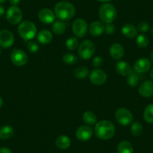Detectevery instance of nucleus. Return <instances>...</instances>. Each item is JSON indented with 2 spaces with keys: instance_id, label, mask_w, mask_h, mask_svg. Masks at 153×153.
I'll list each match as a JSON object with an SVG mask.
<instances>
[{
  "instance_id": "36",
  "label": "nucleus",
  "mask_w": 153,
  "mask_h": 153,
  "mask_svg": "<svg viewBox=\"0 0 153 153\" xmlns=\"http://www.w3.org/2000/svg\"><path fill=\"white\" fill-rule=\"evenodd\" d=\"M104 31L106 32V33L108 34V35H111V34L114 33L115 31H116V27H115L114 24L113 23H106V25L104 26Z\"/></svg>"
},
{
  "instance_id": "3",
  "label": "nucleus",
  "mask_w": 153,
  "mask_h": 153,
  "mask_svg": "<svg viewBox=\"0 0 153 153\" xmlns=\"http://www.w3.org/2000/svg\"><path fill=\"white\" fill-rule=\"evenodd\" d=\"M98 16L102 23H111L117 17V9L112 4L105 3L100 7Z\"/></svg>"
},
{
  "instance_id": "10",
  "label": "nucleus",
  "mask_w": 153,
  "mask_h": 153,
  "mask_svg": "<svg viewBox=\"0 0 153 153\" xmlns=\"http://www.w3.org/2000/svg\"><path fill=\"white\" fill-rule=\"evenodd\" d=\"M107 79V74L101 69H95L92 71L89 75V80L91 83L96 86H101L104 84Z\"/></svg>"
},
{
  "instance_id": "2",
  "label": "nucleus",
  "mask_w": 153,
  "mask_h": 153,
  "mask_svg": "<svg viewBox=\"0 0 153 153\" xmlns=\"http://www.w3.org/2000/svg\"><path fill=\"white\" fill-rule=\"evenodd\" d=\"M54 11L56 17H58L62 21H65L71 19L75 15L76 10L71 2L62 1L56 5Z\"/></svg>"
},
{
  "instance_id": "21",
  "label": "nucleus",
  "mask_w": 153,
  "mask_h": 153,
  "mask_svg": "<svg viewBox=\"0 0 153 153\" xmlns=\"http://www.w3.org/2000/svg\"><path fill=\"white\" fill-rule=\"evenodd\" d=\"M71 140L67 135H60L56 140V145L60 149H66L71 146Z\"/></svg>"
},
{
  "instance_id": "43",
  "label": "nucleus",
  "mask_w": 153,
  "mask_h": 153,
  "mask_svg": "<svg viewBox=\"0 0 153 153\" xmlns=\"http://www.w3.org/2000/svg\"><path fill=\"white\" fill-rule=\"evenodd\" d=\"M2 104H3V101H2V98H1V97H0V108L2 107Z\"/></svg>"
},
{
  "instance_id": "44",
  "label": "nucleus",
  "mask_w": 153,
  "mask_h": 153,
  "mask_svg": "<svg viewBox=\"0 0 153 153\" xmlns=\"http://www.w3.org/2000/svg\"><path fill=\"white\" fill-rule=\"evenodd\" d=\"M6 0H0V4H2V3H4V2H5Z\"/></svg>"
},
{
  "instance_id": "6",
  "label": "nucleus",
  "mask_w": 153,
  "mask_h": 153,
  "mask_svg": "<svg viewBox=\"0 0 153 153\" xmlns=\"http://www.w3.org/2000/svg\"><path fill=\"white\" fill-rule=\"evenodd\" d=\"M115 118L119 124L123 126H127L133 121V115L129 110L121 107L117 109L115 113Z\"/></svg>"
},
{
  "instance_id": "19",
  "label": "nucleus",
  "mask_w": 153,
  "mask_h": 153,
  "mask_svg": "<svg viewBox=\"0 0 153 153\" xmlns=\"http://www.w3.org/2000/svg\"><path fill=\"white\" fill-rule=\"evenodd\" d=\"M37 40L42 45H48L53 40V35L51 32L48 29H43L38 32L37 35Z\"/></svg>"
},
{
  "instance_id": "26",
  "label": "nucleus",
  "mask_w": 153,
  "mask_h": 153,
  "mask_svg": "<svg viewBox=\"0 0 153 153\" xmlns=\"http://www.w3.org/2000/svg\"><path fill=\"white\" fill-rule=\"evenodd\" d=\"M75 77L78 79H85L89 74V69L85 66H79L74 70Z\"/></svg>"
},
{
  "instance_id": "28",
  "label": "nucleus",
  "mask_w": 153,
  "mask_h": 153,
  "mask_svg": "<svg viewBox=\"0 0 153 153\" xmlns=\"http://www.w3.org/2000/svg\"><path fill=\"white\" fill-rule=\"evenodd\" d=\"M140 80V78L139 74L131 73L130 75L128 76L127 83L131 87H135V86H137L138 85Z\"/></svg>"
},
{
  "instance_id": "34",
  "label": "nucleus",
  "mask_w": 153,
  "mask_h": 153,
  "mask_svg": "<svg viewBox=\"0 0 153 153\" xmlns=\"http://www.w3.org/2000/svg\"><path fill=\"white\" fill-rule=\"evenodd\" d=\"M149 29V24L146 21H142L138 24L137 30L141 32H146Z\"/></svg>"
},
{
  "instance_id": "5",
  "label": "nucleus",
  "mask_w": 153,
  "mask_h": 153,
  "mask_svg": "<svg viewBox=\"0 0 153 153\" xmlns=\"http://www.w3.org/2000/svg\"><path fill=\"white\" fill-rule=\"evenodd\" d=\"M95 47L93 42L89 40H85L78 47V55L82 59H89L94 55Z\"/></svg>"
},
{
  "instance_id": "18",
  "label": "nucleus",
  "mask_w": 153,
  "mask_h": 153,
  "mask_svg": "<svg viewBox=\"0 0 153 153\" xmlns=\"http://www.w3.org/2000/svg\"><path fill=\"white\" fill-rule=\"evenodd\" d=\"M104 32V25L101 21H94L89 26V32L92 36H100Z\"/></svg>"
},
{
  "instance_id": "17",
  "label": "nucleus",
  "mask_w": 153,
  "mask_h": 153,
  "mask_svg": "<svg viewBox=\"0 0 153 153\" xmlns=\"http://www.w3.org/2000/svg\"><path fill=\"white\" fill-rule=\"evenodd\" d=\"M117 73L122 76H128L132 73V69L129 63L125 61H120L116 65Z\"/></svg>"
},
{
  "instance_id": "39",
  "label": "nucleus",
  "mask_w": 153,
  "mask_h": 153,
  "mask_svg": "<svg viewBox=\"0 0 153 153\" xmlns=\"http://www.w3.org/2000/svg\"><path fill=\"white\" fill-rule=\"evenodd\" d=\"M5 14V8L2 5H0V17H2Z\"/></svg>"
},
{
  "instance_id": "8",
  "label": "nucleus",
  "mask_w": 153,
  "mask_h": 153,
  "mask_svg": "<svg viewBox=\"0 0 153 153\" xmlns=\"http://www.w3.org/2000/svg\"><path fill=\"white\" fill-rule=\"evenodd\" d=\"M72 31L74 35L77 38H83L86 35L88 31V25L83 19H76L72 25Z\"/></svg>"
},
{
  "instance_id": "11",
  "label": "nucleus",
  "mask_w": 153,
  "mask_h": 153,
  "mask_svg": "<svg viewBox=\"0 0 153 153\" xmlns=\"http://www.w3.org/2000/svg\"><path fill=\"white\" fill-rule=\"evenodd\" d=\"M14 37L12 32L7 29L0 32V46L3 48H9L14 45Z\"/></svg>"
},
{
  "instance_id": "15",
  "label": "nucleus",
  "mask_w": 153,
  "mask_h": 153,
  "mask_svg": "<svg viewBox=\"0 0 153 153\" xmlns=\"http://www.w3.org/2000/svg\"><path fill=\"white\" fill-rule=\"evenodd\" d=\"M139 93L141 96L149 98L153 95V81L146 80L141 83L139 88Z\"/></svg>"
},
{
  "instance_id": "37",
  "label": "nucleus",
  "mask_w": 153,
  "mask_h": 153,
  "mask_svg": "<svg viewBox=\"0 0 153 153\" xmlns=\"http://www.w3.org/2000/svg\"><path fill=\"white\" fill-rule=\"evenodd\" d=\"M0 153H12V152L6 147H2L0 148Z\"/></svg>"
},
{
  "instance_id": "33",
  "label": "nucleus",
  "mask_w": 153,
  "mask_h": 153,
  "mask_svg": "<svg viewBox=\"0 0 153 153\" xmlns=\"http://www.w3.org/2000/svg\"><path fill=\"white\" fill-rule=\"evenodd\" d=\"M27 49L28 51L30 53H35L38 52V50H39V46H38V45L35 42L31 41V42H29V43H28Z\"/></svg>"
},
{
  "instance_id": "32",
  "label": "nucleus",
  "mask_w": 153,
  "mask_h": 153,
  "mask_svg": "<svg viewBox=\"0 0 153 153\" xmlns=\"http://www.w3.org/2000/svg\"><path fill=\"white\" fill-rule=\"evenodd\" d=\"M62 61L67 65H74L77 62V58L72 53H66L62 56Z\"/></svg>"
},
{
  "instance_id": "9",
  "label": "nucleus",
  "mask_w": 153,
  "mask_h": 153,
  "mask_svg": "<svg viewBox=\"0 0 153 153\" xmlns=\"http://www.w3.org/2000/svg\"><path fill=\"white\" fill-rule=\"evenodd\" d=\"M28 56L24 51L14 49L11 54V60L17 66H23L28 62Z\"/></svg>"
},
{
  "instance_id": "42",
  "label": "nucleus",
  "mask_w": 153,
  "mask_h": 153,
  "mask_svg": "<svg viewBox=\"0 0 153 153\" xmlns=\"http://www.w3.org/2000/svg\"><path fill=\"white\" fill-rule=\"evenodd\" d=\"M150 77L153 80V68L152 69L151 71H150Z\"/></svg>"
},
{
  "instance_id": "12",
  "label": "nucleus",
  "mask_w": 153,
  "mask_h": 153,
  "mask_svg": "<svg viewBox=\"0 0 153 153\" xmlns=\"http://www.w3.org/2000/svg\"><path fill=\"white\" fill-rule=\"evenodd\" d=\"M93 131L89 126H82L76 131V137L80 141H87L92 138Z\"/></svg>"
},
{
  "instance_id": "4",
  "label": "nucleus",
  "mask_w": 153,
  "mask_h": 153,
  "mask_svg": "<svg viewBox=\"0 0 153 153\" xmlns=\"http://www.w3.org/2000/svg\"><path fill=\"white\" fill-rule=\"evenodd\" d=\"M18 33L25 41H30L37 34L36 26L29 20L21 22L18 26Z\"/></svg>"
},
{
  "instance_id": "30",
  "label": "nucleus",
  "mask_w": 153,
  "mask_h": 153,
  "mask_svg": "<svg viewBox=\"0 0 153 153\" xmlns=\"http://www.w3.org/2000/svg\"><path fill=\"white\" fill-rule=\"evenodd\" d=\"M131 132L135 137H138L142 134L143 126L139 122H135L131 126Z\"/></svg>"
},
{
  "instance_id": "25",
  "label": "nucleus",
  "mask_w": 153,
  "mask_h": 153,
  "mask_svg": "<svg viewBox=\"0 0 153 153\" xmlns=\"http://www.w3.org/2000/svg\"><path fill=\"white\" fill-rule=\"evenodd\" d=\"M65 24L62 20H57L55 23H53L52 26L53 32L56 34V35H61L65 31Z\"/></svg>"
},
{
  "instance_id": "20",
  "label": "nucleus",
  "mask_w": 153,
  "mask_h": 153,
  "mask_svg": "<svg viewBox=\"0 0 153 153\" xmlns=\"http://www.w3.org/2000/svg\"><path fill=\"white\" fill-rule=\"evenodd\" d=\"M122 32L127 38H134L137 35L138 30L131 23H126L122 28Z\"/></svg>"
},
{
  "instance_id": "27",
  "label": "nucleus",
  "mask_w": 153,
  "mask_h": 153,
  "mask_svg": "<svg viewBox=\"0 0 153 153\" xmlns=\"http://www.w3.org/2000/svg\"><path fill=\"white\" fill-rule=\"evenodd\" d=\"M143 118L146 123L153 124V104L146 107L143 113Z\"/></svg>"
},
{
  "instance_id": "31",
  "label": "nucleus",
  "mask_w": 153,
  "mask_h": 153,
  "mask_svg": "<svg viewBox=\"0 0 153 153\" xmlns=\"http://www.w3.org/2000/svg\"><path fill=\"white\" fill-rule=\"evenodd\" d=\"M78 40L76 38H68L65 42V45L67 48L70 51H74L78 48Z\"/></svg>"
},
{
  "instance_id": "40",
  "label": "nucleus",
  "mask_w": 153,
  "mask_h": 153,
  "mask_svg": "<svg viewBox=\"0 0 153 153\" xmlns=\"http://www.w3.org/2000/svg\"><path fill=\"white\" fill-rule=\"evenodd\" d=\"M150 61L153 63V51H152L151 54H150Z\"/></svg>"
},
{
  "instance_id": "24",
  "label": "nucleus",
  "mask_w": 153,
  "mask_h": 153,
  "mask_svg": "<svg viewBox=\"0 0 153 153\" xmlns=\"http://www.w3.org/2000/svg\"><path fill=\"white\" fill-rule=\"evenodd\" d=\"M14 134V128L11 126H5L0 128V138L2 140H8Z\"/></svg>"
},
{
  "instance_id": "29",
  "label": "nucleus",
  "mask_w": 153,
  "mask_h": 153,
  "mask_svg": "<svg viewBox=\"0 0 153 153\" xmlns=\"http://www.w3.org/2000/svg\"><path fill=\"white\" fill-rule=\"evenodd\" d=\"M137 45L140 48H146L149 45V41L148 37L143 34H140L137 38Z\"/></svg>"
},
{
  "instance_id": "14",
  "label": "nucleus",
  "mask_w": 153,
  "mask_h": 153,
  "mask_svg": "<svg viewBox=\"0 0 153 153\" xmlns=\"http://www.w3.org/2000/svg\"><path fill=\"white\" fill-rule=\"evenodd\" d=\"M38 18L45 24H50L54 22L56 15L52 10L49 8H43L38 12Z\"/></svg>"
},
{
  "instance_id": "1",
  "label": "nucleus",
  "mask_w": 153,
  "mask_h": 153,
  "mask_svg": "<svg viewBox=\"0 0 153 153\" xmlns=\"http://www.w3.org/2000/svg\"><path fill=\"white\" fill-rule=\"evenodd\" d=\"M116 132L114 125L109 120H101L95 124V134L101 140H109L113 137Z\"/></svg>"
},
{
  "instance_id": "35",
  "label": "nucleus",
  "mask_w": 153,
  "mask_h": 153,
  "mask_svg": "<svg viewBox=\"0 0 153 153\" xmlns=\"http://www.w3.org/2000/svg\"><path fill=\"white\" fill-rule=\"evenodd\" d=\"M104 64V59L101 56H95L92 59V65L95 68H100Z\"/></svg>"
},
{
  "instance_id": "13",
  "label": "nucleus",
  "mask_w": 153,
  "mask_h": 153,
  "mask_svg": "<svg viewBox=\"0 0 153 153\" xmlns=\"http://www.w3.org/2000/svg\"><path fill=\"white\" fill-rule=\"evenodd\" d=\"M151 68V61L146 58H140L135 62L134 69L138 74H143L149 71Z\"/></svg>"
},
{
  "instance_id": "38",
  "label": "nucleus",
  "mask_w": 153,
  "mask_h": 153,
  "mask_svg": "<svg viewBox=\"0 0 153 153\" xmlns=\"http://www.w3.org/2000/svg\"><path fill=\"white\" fill-rule=\"evenodd\" d=\"M9 2L12 5L17 6V5L20 2V0H9Z\"/></svg>"
},
{
  "instance_id": "16",
  "label": "nucleus",
  "mask_w": 153,
  "mask_h": 153,
  "mask_svg": "<svg viewBox=\"0 0 153 153\" xmlns=\"http://www.w3.org/2000/svg\"><path fill=\"white\" fill-rule=\"evenodd\" d=\"M125 51L123 47L120 44L115 43L110 46V55L113 59L116 60H119L124 56Z\"/></svg>"
},
{
  "instance_id": "22",
  "label": "nucleus",
  "mask_w": 153,
  "mask_h": 153,
  "mask_svg": "<svg viewBox=\"0 0 153 153\" xmlns=\"http://www.w3.org/2000/svg\"><path fill=\"white\" fill-rule=\"evenodd\" d=\"M118 153H133L134 148L132 144L127 140H123L119 143L117 147Z\"/></svg>"
},
{
  "instance_id": "41",
  "label": "nucleus",
  "mask_w": 153,
  "mask_h": 153,
  "mask_svg": "<svg viewBox=\"0 0 153 153\" xmlns=\"http://www.w3.org/2000/svg\"><path fill=\"white\" fill-rule=\"evenodd\" d=\"M98 1H99V2H110L111 0H98Z\"/></svg>"
},
{
  "instance_id": "7",
  "label": "nucleus",
  "mask_w": 153,
  "mask_h": 153,
  "mask_svg": "<svg viewBox=\"0 0 153 153\" xmlns=\"http://www.w3.org/2000/svg\"><path fill=\"white\" fill-rule=\"evenodd\" d=\"M6 18L11 24H18V23H21L22 18H23V13L18 7L12 5L7 11Z\"/></svg>"
},
{
  "instance_id": "45",
  "label": "nucleus",
  "mask_w": 153,
  "mask_h": 153,
  "mask_svg": "<svg viewBox=\"0 0 153 153\" xmlns=\"http://www.w3.org/2000/svg\"><path fill=\"white\" fill-rule=\"evenodd\" d=\"M150 33H151V35L153 36V27L151 29V31H150Z\"/></svg>"
},
{
  "instance_id": "23",
  "label": "nucleus",
  "mask_w": 153,
  "mask_h": 153,
  "mask_svg": "<svg viewBox=\"0 0 153 153\" xmlns=\"http://www.w3.org/2000/svg\"><path fill=\"white\" fill-rule=\"evenodd\" d=\"M83 120L86 125L89 126H93L97 122L96 115L92 111H86L83 115Z\"/></svg>"
},
{
  "instance_id": "46",
  "label": "nucleus",
  "mask_w": 153,
  "mask_h": 153,
  "mask_svg": "<svg viewBox=\"0 0 153 153\" xmlns=\"http://www.w3.org/2000/svg\"><path fill=\"white\" fill-rule=\"evenodd\" d=\"M0 53H1V48H0Z\"/></svg>"
}]
</instances>
